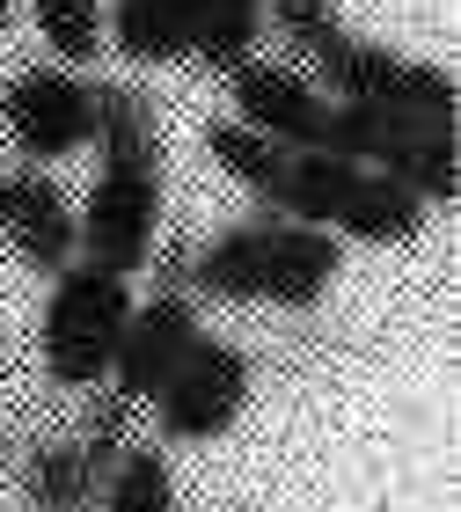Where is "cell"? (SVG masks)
<instances>
[{
    "label": "cell",
    "instance_id": "cell-3",
    "mask_svg": "<svg viewBox=\"0 0 461 512\" xmlns=\"http://www.w3.org/2000/svg\"><path fill=\"white\" fill-rule=\"evenodd\" d=\"M242 403H249V359L227 337L198 330V344L183 352V366L161 381L154 417H161V439H191L198 447V439H220L227 425H235Z\"/></svg>",
    "mask_w": 461,
    "mask_h": 512
},
{
    "label": "cell",
    "instance_id": "cell-17",
    "mask_svg": "<svg viewBox=\"0 0 461 512\" xmlns=\"http://www.w3.org/2000/svg\"><path fill=\"white\" fill-rule=\"evenodd\" d=\"M103 512H176V476L154 447H125L110 461V491Z\"/></svg>",
    "mask_w": 461,
    "mask_h": 512
},
{
    "label": "cell",
    "instance_id": "cell-12",
    "mask_svg": "<svg viewBox=\"0 0 461 512\" xmlns=\"http://www.w3.org/2000/svg\"><path fill=\"white\" fill-rule=\"evenodd\" d=\"M403 66L388 44H366V37H337L330 52L315 59V88H337V103H396V88H403Z\"/></svg>",
    "mask_w": 461,
    "mask_h": 512
},
{
    "label": "cell",
    "instance_id": "cell-5",
    "mask_svg": "<svg viewBox=\"0 0 461 512\" xmlns=\"http://www.w3.org/2000/svg\"><path fill=\"white\" fill-rule=\"evenodd\" d=\"M227 81H235V118H242L249 132H264L271 147H293V154L322 147V132H330V96H322L301 66L242 59Z\"/></svg>",
    "mask_w": 461,
    "mask_h": 512
},
{
    "label": "cell",
    "instance_id": "cell-13",
    "mask_svg": "<svg viewBox=\"0 0 461 512\" xmlns=\"http://www.w3.org/2000/svg\"><path fill=\"white\" fill-rule=\"evenodd\" d=\"M103 37H118L132 66H176L191 59V8L183 0H118V22Z\"/></svg>",
    "mask_w": 461,
    "mask_h": 512
},
{
    "label": "cell",
    "instance_id": "cell-4",
    "mask_svg": "<svg viewBox=\"0 0 461 512\" xmlns=\"http://www.w3.org/2000/svg\"><path fill=\"white\" fill-rule=\"evenodd\" d=\"M0 132H15V147L30 161H66L96 139V88L66 66H30L0 96Z\"/></svg>",
    "mask_w": 461,
    "mask_h": 512
},
{
    "label": "cell",
    "instance_id": "cell-18",
    "mask_svg": "<svg viewBox=\"0 0 461 512\" xmlns=\"http://www.w3.org/2000/svg\"><path fill=\"white\" fill-rule=\"evenodd\" d=\"M30 8H37V37L52 44V59L88 66L103 52V8L96 0H30Z\"/></svg>",
    "mask_w": 461,
    "mask_h": 512
},
{
    "label": "cell",
    "instance_id": "cell-11",
    "mask_svg": "<svg viewBox=\"0 0 461 512\" xmlns=\"http://www.w3.org/2000/svg\"><path fill=\"white\" fill-rule=\"evenodd\" d=\"M264 235H271V220H235L227 235H213L198 249V264H191V286L205 300H257V286H264Z\"/></svg>",
    "mask_w": 461,
    "mask_h": 512
},
{
    "label": "cell",
    "instance_id": "cell-9",
    "mask_svg": "<svg viewBox=\"0 0 461 512\" xmlns=\"http://www.w3.org/2000/svg\"><path fill=\"white\" fill-rule=\"evenodd\" d=\"M425 227V198L418 191H403L396 176H381V169H359L352 176V191H344L337 205V227L330 235H352V242H410Z\"/></svg>",
    "mask_w": 461,
    "mask_h": 512
},
{
    "label": "cell",
    "instance_id": "cell-8",
    "mask_svg": "<svg viewBox=\"0 0 461 512\" xmlns=\"http://www.w3.org/2000/svg\"><path fill=\"white\" fill-rule=\"evenodd\" d=\"M337 271H344V242L330 235V227H301V220L271 213L257 300H271V308H315V300L337 286Z\"/></svg>",
    "mask_w": 461,
    "mask_h": 512
},
{
    "label": "cell",
    "instance_id": "cell-16",
    "mask_svg": "<svg viewBox=\"0 0 461 512\" xmlns=\"http://www.w3.org/2000/svg\"><path fill=\"white\" fill-rule=\"evenodd\" d=\"M22 491H30L37 512H81L88 498H96V461H88L74 439H66V447H37Z\"/></svg>",
    "mask_w": 461,
    "mask_h": 512
},
{
    "label": "cell",
    "instance_id": "cell-15",
    "mask_svg": "<svg viewBox=\"0 0 461 512\" xmlns=\"http://www.w3.org/2000/svg\"><path fill=\"white\" fill-rule=\"evenodd\" d=\"M205 147H213V161L235 183H249V191H257L264 205H271V191H279V176H286V154L293 147H271L264 132H249L242 118H220L213 132H205Z\"/></svg>",
    "mask_w": 461,
    "mask_h": 512
},
{
    "label": "cell",
    "instance_id": "cell-14",
    "mask_svg": "<svg viewBox=\"0 0 461 512\" xmlns=\"http://www.w3.org/2000/svg\"><path fill=\"white\" fill-rule=\"evenodd\" d=\"M191 8V52L220 74H235L242 59H257L264 30V0H183Z\"/></svg>",
    "mask_w": 461,
    "mask_h": 512
},
{
    "label": "cell",
    "instance_id": "cell-20",
    "mask_svg": "<svg viewBox=\"0 0 461 512\" xmlns=\"http://www.w3.org/2000/svg\"><path fill=\"white\" fill-rule=\"evenodd\" d=\"M0 30H8V0H0Z\"/></svg>",
    "mask_w": 461,
    "mask_h": 512
},
{
    "label": "cell",
    "instance_id": "cell-19",
    "mask_svg": "<svg viewBox=\"0 0 461 512\" xmlns=\"http://www.w3.org/2000/svg\"><path fill=\"white\" fill-rule=\"evenodd\" d=\"M264 15L279 22V37L301 52L308 66L330 52V44L344 37V22H337V0H264Z\"/></svg>",
    "mask_w": 461,
    "mask_h": 512
},
{
    "label": "cell",
    "instance_id": "cell-10",
    "mask_svg": "<svg viewBox=\"0 0 461 512\" xmlns=\"http://www.w3.org/2000/svg\"><path fill=\"white\" fill-rule=\"evenodd\" d=\"M352 176H359V161H344V154H286V176H279V191H271V213L279 220H301V227H337V205L344 191H352Z\"/></svg>",
    "mask_w": 461,
    "mask_h": 512
},
{
    "label": "cell",
    "instance_id": "cell-2",
    "mask_svg": "<svg viewBox=\"0 0 461 512\" xmlns=\"http://www.w3.org/2000/svg\"><path fill=\"white\" fill-rule=\"evenodd\" d=\"M125 322H132V278L88 264V256H81V264H66L52 300H44V322H37L44 374H52L59 388L110 381L118 344H125Z\"/></svg>",
    "mask_w": 461,
    "mask_h": 512
},
{
    "label": "cell",
    "instance_id": "cell-7",
    "mask_svg": "<svg viewBox=\"0 0 461 512\" xmlns=\"http://www.w3.org/2000/svg\"><path fill=\"white\" fill-rule=\"evenodd\" d=\"M191 344H198V315H191V300H183V293H154L147 308H132L125 344H118V366H110L118 403H154L161 381L183 366Z\"/></svg>",
    "mask_w": 461,
    "mask_h": 512
},
{
    "label": "cell",
    "instance_id": "cell-1",
    "mask_svg": "<svg viewBox=\"0 0 461 512\" xmlns=\"http://www.w3.org/2000/svg\"><path fill=\"white\" fill-rule=\"evenodd\" d=\"M88 147H103V169H96V191L81 205V256L132 278L154 256V235H161V125H154V103L125 81L96 88V139Z\"/></svg>",
    "mask_w": 461,
    "mask_h": 512
},
{
    "label": "cell",
    "instance_id": "cell-6",
    "mask_svg": "<svg viewBox=\"0 0 461 512\" xmlns=\"http://www.w3.org/2000/svg\"><path fill=\"white\" fill-rule=\"evenodd\" d=\"M0 242H8L30 271H52V278L81 256V220H74L66 191L44 169L0 176Z\"/></svg>",
    "mask_w": 461,
    "mask_h": 512
}]
</instances>
